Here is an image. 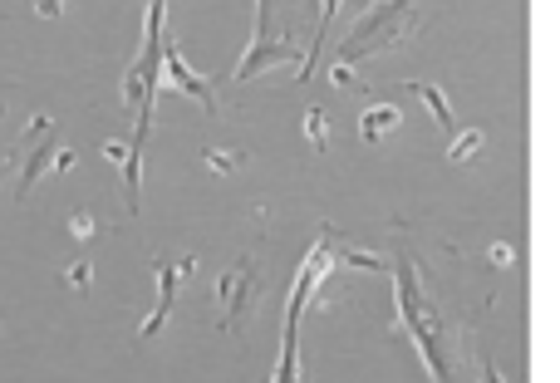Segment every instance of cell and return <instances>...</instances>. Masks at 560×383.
Here are the masks:
<instances>
[{
	"label": "cell",
	"mask_w": 560,
	"mask_h": 383,
	"mask_svg": "<svg viewBox=\"0 0 560 383\" xmlns=\"http://www.w3.org/2000/svg\"><path fill=\"white\" fill-rule=\"evenodd\" d=\"M330 271H335V226L325 221V226H320V241H315L310 256L300 261L295 290H290V305H285V339H280L276 383H300V315H305V305L315 300L320 280H325Z\"/></svg>",
	"instance_id": "6da1fadb"
},
{
	"label": "cell",
	"mask_w": 560,
	"mask_h": 383,
	"mask_svg": "<svg viewBox=\"0 0 560 383\" xmlns=\"http://www.w3.org/2000/svg\"><path fill=\"white\" fill-rule=\"evenodd\" d=\"M413 5H418V0H374V5H364L359 25H354V30H349V40L339 45V55H335V64H330V69H354L359 59H369V55H379V50L403 45V40L418 30Z\"/></svg>",
	"instance_id": "7a4b0ae2"
},
{
	"label": "cell",
	"mask_w": 560,
	"mask_h": 383,
	"mask_svg": "<svg viewBox=\"0 0 560 383\" xmlns=\"http://www.w3.org/2000/svg\"><path fill=\"white\" fill-rule=\"evenodd\" d=\"M256 295H261V266H256V256H236V266L222 271L217 280V300H222V329H241L246 320V310L256 305Z\"/></svg>",
	"instance_id": "3957f363"
},
{
	"label": "cell",
	"mask_w": 560,
	"mask_h": 383,
	"mask_svg": "<svg viewBox=\"0 0 560 383\" xmlns=\"http://www.w3.org/2000/svg\"><path fill=\"white\" fill-rule=\"evenodd\" d=\"M197 271V256H182V261H168V256H153V275H158V310L143 320V329H138V339H153L158 329L168 325L172 315V300H177V285L187 280V275Z\"/></svg>",
	"instance_id": "277c9868"
},
{
	"label": "cell",
	"mask_w": 560,
	"mask_h": 383,
	"mask_svg": "<svg viewBox=\"0 0 560 383\" xmlns=\"http://www.w3.org/2000/svg\"><path fill=\"white\" fill-rule=\"evenodd\" d=\"M163 74H168L172 89L192 94V99H197V104H202L207 113H222L217 94H212V84H207V79H197V74L187 69V59H182V50H177V40H163Z\"/></svg>",
	"instance_id": "5b68a950"
},
{
	"label": "cell",
	"mask_w": 560,
	"mask_h": 383,
	"mask_svg": "<svg viewBox=\"0 0 560 383\" xmlns=\"http://www.w3.org/2000/svg\"><path fill=\"white\" fill-rule=\"evenodd\" d=\"M271 64H305V55H300V45L295 40H256L246 55H241V64H236V74L231 79H256L261 69H271Z\"/></svg>",
	"instance_id": "8992f818"
},
{
	"label": "cell",
	"mask_w": 560,
	"mask_h": 383,
	"mask_svg": "<svg viewBox=\"0 0 560 383\" xmlns=\"http://www.w3.org/2000/svg\"><path fill=\"white\" fill-rule=\"evenodd\" d=\"M104 158L109 163L123 167V192H128V212H138L143 207V153L133 148V143H104Z\"/></svg>",
	"instance_id": "52a82bcc"
},
{
	"label": "cell",
	"mask_w": 560,
	"mask_h": 383,
	"mask_svg": "<svg viewBox=\"0 0 560 383\" xmlns=\"http://www.w3.org/2000/svg\"><path fill=\"white\" fill-rule=\"evenodd\" d=\"M418 99H423V109L433 113V123L443 128V133H452L457 128V118H452V104H448V89L443 84H433V79H403Z\"/></svg>",
	"instance_id": "ba28073f"
},
{
	"label": "cell",
	"mask_w": 560,
	"mask_h": 383,
	"mask_svg": "<svg viewBox=\"0 0 560 383\" xmlns=\"http://www.w3.org/2000/svg\"><path fill=\"white\" fill-rule=\"evenodd\" d=\"M398 123H403V113L393 109V104L364 109V113H359V138H364V143H384L389 133H398Z\"/></svg>",
	"instance_id": "9c48e42d"
},
{
	"label": "cell",
	"mask_w": 560,
	"mask_h": 383,
	"mask_svg": "<svg viewBox=\"0 0 560 383\" xmlns=\"http://www.w3.org/2000/svg\"><path fill=\"white\" fill-rule=\"evenodd\" d=\"M482 153V128H462L457 138H452V148H448V163H472Z\"/></svg>",
	"instance_id": "30bf717a"
},
{
	"label": "cell",
	"mask_w": 560,
	"mask_h": 383,
	"mask_svg": "<svg viewBox=\"0 0 560 383\" xmlns=\"http://www.w3.org/2000/svg\"><path fill=\"white\" fill-rule=\"evenodd\" d=\"M305 138H310L315 153H330V118H325V109L305 113Z\"/></svg>",
	"instance_id": "8fae6325"
},
{
	"label": "cell",
	"mask_w": 560,
	"mask_h": 383,
	"mask_svg": "<svg viewBox=\"0 0 560 383\" xmlns=\"http://www.w3.org/2000/svg\"><path fill=\"white\" fill-rule=\"evenodd\" d=\"M202 158H207L212 172H236V167H241V153H226V148H207Z\"/></svg>",
	"instance_id": "7c38bea8"
},
{
	"label": "cell",
	"mask_w": 560,
	"mask_h": 383,
	"mask_svg": "<svg viewBox=\"0 0 560 383\" xmlns=\"http://www.w3.org/2000/svg\"><path fill=\"white\" fill-rule=\"evenodd\" d=\"M344 266L349 271H379V256L374 251H344Z\"/></svg>",
	"instance_id": "4fadbf2b"
},
{
	"label": "cell",
	"mask_w": 560,
	"mask_h": 383,
	"mask_svg": "<svg viewBox=\"0 0 560 383\" xmlns=\"http://www.w3.org/2000/svg\"><path fill=\"white\" fill-rule=\"evenodd\" d=\"M89 271H94V266H89V261H74V266H69V271H64V280H69V285H74V290H89Z\"/></svg>",
	"instance_id": "5bb4252c"
},
{
	"label": "cell",
	"mask_w": 560,
	"mask_h": 383,
	"mask_svg": "<svg viewBox=\"0 0 560 383\" xmlns=\"http://www.w3.org/2000/svg\"><path fill=\"white\" fill-rule=\"evenodd\" d=\"M69 231H74L79 241H89V236H94L99 226H94V217H89V212H74V221H69Z\"/></svg>",
	"instance_id": "9a60e30c"
},
{
	"label": "cell",
	"mask_w": 560,
	"mask_h": 383,
	"mask_svg": "<svg viewBox=\"0 0 560 383\" xmlns=\"http://www.w3.org/2000/svg\"><path fill=\"white\" fill-rule=\"evenodd\" d=\"M477 374H482V383H506L497 374V364H492V354H477Z\"/></svg>",
	"instance_id": "2e32d148"
},
{
	"label": "cell",
	"mask_w": 560,
	"mask_h": 383,
	"mask_svg": "<svg viewBox=\"0 0 560 383\" xmlns=\"http://www.w3.org/2000/svg\"><path fill=\"white\" fill-rule=\"evenodd\" d=\"M492 261H497V266H511V261H516V246L497 241V246H492Z\"/></svg>",
	"instance_id": "e0dca14e"
},
{
	"label": "cell",
	"mask_w": 560,
	"mask_h": 383,
	"mask_svg": "<svg viewBox=\"0 0 560 383\" xmlns=\"http://www.w3.org/2000/svg\"><path fill=\"white\" fill-rule=\"evenodd\" d=\"M59 10H64V0H35V15H45V20H55Z\"/></svg>",
	"instance_id": "ac0fdd59"
},
{
	"label": "cell",
	"mask_w": 560,
	"mask_h": 383,
	"mask_svg": "<svg viewBox=\"0 0 560 383\" xmlns=\"http://www.w3.org/2000/svg\"><path fill=\"white\" fill-rule=\"evenodd\" d=\"M69 167H74V153H64V148H59V153H55V172H69Z\"/></svg>",
	"instance_id": "d6986e66"
},
{
	"label": "cell",
	"mask_w": 560,
	"mask_h": 383,
	"mask_svg": "<svg viewBox=\"0 0 560 383\" xmlns=\"http://www.w3.org/2000/svg\"><path fill=\"white\" fill-rule=\"evenodd\" d=\"M359 5H374V0H359Z\"/></svg>",
	"instance_id": "ffe728a7"
}]
</instances>
